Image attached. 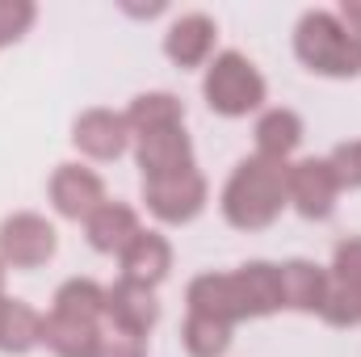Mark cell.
<instances>
[{
    "mask_svg": "<svg viewBox=\"0 0 361 357\" xmlns=\"http://www.w3.org/2000/svg\"><path fill=\"white\" fill-rule=\"evenodd\" d=\"M290 193H286V164L273 160H240L235 173L223 185V219L235 231H265L277 223V214L286 210Z\"/></svg>",
    "mask_w": 361,
    "mask_h": 357,
    "instance_id": "obj_1",
    "label": "cell"
},
{
    "mask_svg": "<svg viewBox=\"0 0 361 357\" xmlns=\"http://www.w3.org/2000/svg\"><path fill=\"white\" fill-rule=\"evenodd\" d=\"M294 55L315 76H361V30L341 21L336 13H307L294 30Z\"/></svg>",
    "mask_w": 361,
    "mask_h": 357,
    "instance_id": "obj_2",
    "label": "cell"
},
{
    "mask_svg": "<svg viewBox=\"0 0 361 357\" xmlns=\"http://www.w3.org/2000/svg\"><path fill=\"white\" fill-rule=\"evenodd\" d=\"M202 92H206V105L223 118H244L252 109L265 105V76L257 72V63L240 51H223L210 59L206 68V80H202Z\"/></svg>",
    "mask_w": 361,
    "mask_h": 357,
    "instance_id": "obj_3",
    "label": "cell"
},
{
    "mask_svg": "<svg viewBox=\"0 0 361 357\" xmlns=\"http://www.w3.org/2000/svg\"><path fill=\"white\" fill-rule=\"evenodd\" d=\"M324 324L353 328L361 324V236H349L336 244V257L328 269V294L319 307Z\"/></svg>",
    "mask_w": 361,
    "mask_h": 357,
    "instance_id": "obj_4",
    "label": "cell"
},
{
    "mask_svg": "<svg viewBox=\"0 0 361 357\" xmlns=\"http://www.w3.org/2000/svg\"><path fill=\"white\" fill-rule=\"evenodd\" d=\"M55 248H59V236L42 214L21 210V214H8L0 223V265L38 269L55 257Z\"/></svg>",
    "mask_w": 361,
    "mask_h": 357,
    "instance_id": "obj_5",
    "label": "cell"
},
{
    "mask_svg": "<svg viewBox=\"0 0 361 357\" xmlns=\"http://www.w3.org/2000/svg\"><path fill=\"white\" fill-rule=\"evenodd\" d=\"M286 193H290V206L302 214V219H328L336 210V173L328 160H298V164H286Z\"/></svg>",
    "mask_w": 361,
    "mask_h": 357,
    "instance_id": "obj_6",
    "label": "cell"
},
{
    "mask_svg": "<svg viewBox=\"0 0 361 357\" xmlns=\"http://www.w3.org/2000/svg\"><path fill=\"white\" fill-rule=\"evenodd\" d=\"M143 202L160 223H189L206 206V177L197 169L177 173V177L143 181Z\"/></svg>",
    "mask_w": 361,
    "mask_h": 357,
    "instance_id": "obj_7",
    "label": "cell"
},
{
    "mask_svg": "<svg viewBox=\"0 0 361 357\" xmlns=\"http://www.w3.org/2000/svg\"><path fill=\"white\" fill-rule=\"evenodd\" d=\"M135 160H139L143 181L189 173V169H193V143H189V135H185V122H180V126L147 131V135H135Z\"/></svg>",
    "mask_w": 361,
    "mask_h": 357,
    "instance_id": "obj_8",
    "label": "cell"
},
{
    "mask_svg": "<svg viewBox=\"0 0 361 357\" xmlns=\"http://www.w3.org/2000/svg\"><path fill=\"white\" fill-rule=\"evenodd\" d=\"M185 303H189V311L210 315V320H219L227 328H235L240 320H248L235 273H202V277H193L189 290H185Z\"/></svg>",
    "mask_w": 361,
    "mask_h": 357,
    "instance_id": "obj_9",
    "label": "cell"
},
{
    "mask_svg": "<svg viewBox=\"0 0 361 357\" xmlns=\"http://www.w3.org/2000/svg\"><path fill=\"white\" fill-rule=\"evenodd\" d=\"M105 320L122 332H135V337H147L156 324H160V303L152 294V286H139L130 277L114 282L105 290Z\"/></svg>",
    "mask_w": 361,
    "mask_h": 357,
    "instance_id": "obj_10",
    "label": "cell"
},
{
    "mask_svg": "<svg viewBox=\"0 0 361 357\" xmlns=\"http://www.w3.org/2000/svg\"><path fill=\"white\" fill-rule=\"evenodd\" d=\"M72 143L92 156V160H118L130 143V126H126V114H114V109H85L72 126Z\"/></svg>",
    "mask_w": 361,
    "mask_h": 357,
    "instance_id": "obj_11",
    "label": "cell"
},
{
    "mask_svg": "<svg viewBox=\"0 0 361 357\" xmlns=\"http://www.w3.org/2000/svg\"><path fill=\"white\" fill-rule=\"evenodd\" d=\"M105 202V185L92 169L80 164H59L55 177H51V206L63 214V219H89L92 210Z\"/></svg>",
    "mask_w": 361,
    "mask_h": 357,
    "instance_id": "obj_12",
    "label": "cell"
},
{
    "mask_svg": "<svg viewBox=\"0 0 361 357\" xmlns=\"http://www.w3.org/2000/svg\"><path fill=\"white\" fill-rule=\"evenodd\" d=\"M118 261H122V277H130V282L156 290V286L169 277V269H173V248H169V240H164L160 231H139V236L118 253Z\"/></svg>",
    "mask_w": 361,
    "mask_h": 357,
    "instance_id": "obj_13",
    "label": "cell"
},
{
    "mask_svg": "<svg viewBox=\"0 0 361 357\" xmlns=\"http://www.w3.org/2000/svg\"><path fill=\"white\" fill-rule=\"evenodd\" d=\"M164 51L177 68H202L214 51V21L206 13H185L169 25L164 34Z\"/></svg>",
    "mask_w": 361,
    "mask_h": 357,
    "instance_id": "obj_14",
    "label": "cell"
},
{
    "mask_svg": "<svg viewBox=\"0 0 361 357\" xmlns=\"http://www.w3.org/2000/svg\"><path fill=\"white\" fill-rule=\"evenodd\" d=\"M101 324L105 320H80V315L51 311V315H42V345L55 357H92Z\"/></svg>",
    "mask_w": 361,
    "mask_h": 357,
    "instance_id": "obj_15",
    "label": "cell"
},
{
    "mask_svg": "<svg viewBox=\"0 0 361 357\" xmlns=\"http://www.w3.org/2000/svg\"><path fill=\"white\" fill-rule=\"evenodd\" d=\"M139 214L126 206V202H101L85 219V236L97 253H122L135 236H139Z\"/></svg>",
    "mask_w": 361,
    "mask_h": 357,
    "instance_id": "obj_16",
    "label": "cell"
},
{
    "mask_svg": "<svg viewBox=\"0 0 361 357\" xmlns=\"http://www.w3.org/2000/svg\"><path fill=\"white\" fill-rule=\"evenodd\" d=\"M277 277H281V307H290V311L324 307L328 269H319L315 261H286V265H277Z\"/></svg>",
    "mask_w": 361,
    "mask_h": 357,
    "instance_id": "obj_17",
    "label": "cell"
},
{
    "mask_svg": "<svg viewBox=\"0 0 361 357\" xmlns=\"http://www.w3.org/2000/svg\"><path fill=\"white\" fill-rule=\"evenodd\" d=\"M235 282H240L248 320H261V315L281 311V277H277V265H269V261H248V265L235 269Z\"/></svg>",
    "mask_w": 361,
    "mask_h": 357,
    "instance_id": "obj_18",
    "label": "cell"
},
{
    "mask_svg": "<svg viewBox=\"0 0 361 357\" xmlns=\"http://www.w3.org/2000/svg\"><path fill=\"white\" fill-rule=\"evenodd\" d=\"M298 143H302V118H298L294 109H269V114L257 122V156H261V160L286 164Z\"/></svg>",
    "mask_w": 361,
    "mask_h": 357,
    "instance_id": "obj_19",
    "label": "cell"
},
{
    "mask_svg": "<svg viewBox=\"0 0 361 357\" xmlns=\"http://www.w3.org/2000/svg\"><path fill=\"white\" fill-rule=\"evenodd\" d=\"M180 122H185V105H180L173 92H143L126 109L130 139L135 135H147V131H160V126H180Z\"/></svg>",
    "mask_w": 361,
    "mask_h": 357,
    "instance_id": "obj_20",
    "label": "cell"
},
{
    "mask_svg": "<svg viewBox=\"0 0 361 357\" xmlns=\"http://www.w3.org/2000/svg\"><path fill=\"white\" fill-rule=\"evenodd\" d=\"M34 345H42V315L13 298L0 328V353H30Z\"/></svg>",
    "mask_w": 361,
    "mask_h": 357,
    "instance_id": "obj_21",
    "label": "cell"
},
{
    "mask_svg": "<svg viewBox=\"0 0 361 357\" xmlns=\"http://www.w3.org/2000/svg\"><path fill=\"white\" fill-rule=\"evenodd\" d=\"M180 345H185L189 357H223L227 345H231V328L219 324V320H210V315L189 311V320L180 328Z\"/></svg>",
    "mask_w": 361,
    "mask_h": 357,
    "instance_id": "obj_22",
    "label": "cell"
},
{
    "mask_svg": "<svg viewBox=\"0 0 361 357\" xmlns=\"http://www.w3.org/2000/svg\"><path fill=\"white\" fill-rule=\"evenodd\" d=\"M63 315H80V320H105V286H97L89 277H72L55 290V307Z\"/></svg>",
    "mask_w": 361,
    "mask_h": 357,
    "instance_id": "obj_23",
    "label": "cell"
},
{
    "mask_svg": "<svg viewBox=\"0 0 361 357\" xmlns=\"http://www.w3.org/2000/svg\"><path fill=\"white\" fill-rule=\"evenodd\" d=\"M92 357H147V345H143V337L122 332V328H114V324L105 320V324H101V337H97Z\"/></svg>",
    "mask_w": 361,
    "mask_h": 357,
    "instance_id": "obj_24",
    "label": "cell"
},
{
    "mask_svg": "<svg viewBox=\"0 0 361 357\" xmlns=\"http://www.w3.org/2000/svg\"><path fill=\"white\" fill-rule=\"evenodd\" d=\"M34 17H38V8L30 0H0V47L25 38V30L34 25Z\"/></svg>",
    "mask_w": 361,
    "mask_h": 357,
    "instance_id": "obj_25",
    "label": "cell"
},
{
    "mask_svg": "<svg viewBox=\"0 0 361 357\" xmlns=\"http://www.w3.org/2000/svg\"><path fill=\"white\" fill-rule=\"evenodd\" d=\"M332 173H336V185L341 189H361V139H349V143H336L332 156H328Z\"/></svg>",
    "mask_w": 361,
    "mask_h": 357,
    "instance_id": "obj_26",
    "label": "cell"
},
{
    "mask_svg": "<svg viewBox=\"0 0 361 357\" xmlns=\"http://www.w3.org/2000/svg\"><path fill=\"white\" fill-rule=\"evenodd\" d=\"M336 17H341V21H349V25H357V30H361V4H357V0H345Z\"/></svg>",
    "mask_w": 361,
    "mask_h": 357,
    "instance_id": "obj_27",
    "label": "cell"
},
{
    "mask_svg": "<svg viewBox=\"0 0 361 357\" xmlns=\"http://www.w3.org/2000/svg\"><path fill=\"white\" fill-rule=\"evenodd\" d=\"M8 303H13V298H4V290H0V328H4V315H8Z\"/></svg>",
    "mask_w": 361,
    "mask_h": 357,
    "instance_id": "obj_28",
    "label": "cell"
},
{
    "mask_svg": "<svg viewBox=\"0 0 361 357\" xmlns=\"http://www.w3.org/2000/svg\"><path fill=\"white\" fill-rule=\"evenodd\" d=\"M0 290H4V265H0Z\"/></svg>",
    "mask_w": 361,
    "mask_h": 357,
    "instance_id": "obj_29",
    "label": "cell"
}]
</instances>
